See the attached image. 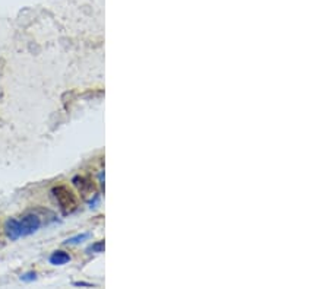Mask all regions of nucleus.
I'll use <instances>...</instances> for the list:
<instances>
[{"label": "nucleus", "instance_id": "2", "mask_svg": "<svg viewBox=\"0 0 329 289\" xmlns=\"http://www.w3.org/2000/svg\"><path fill=\"white\" fill-rule=\"evenodd\" d=\"M55 199L57 200L60 210L63 215H70L78 209V197L76 194L66 186H57L52 190Z\"/></svg>", "mask_w": 329, "mask_h": 289}, {"label": "nucleus", "instance_id": "5", "mask_svg": "<svg viewBox=\"0 0 329 289\" xmlns=\"http://www.w3.org/2000/svg\"><path fill=\"white\" fill-rule=\"evenodd\" d=\"M88 237H90V234H87V232H85V234H79V235H76V237H72V238L66 240L64 244H70V245H73V244H79V242L85 241Z\"/></svg>", "mask_w": 329, "mask_h": 289}, {"label": "nucleus", "instance_id": "4", "mask_svg": "<svg viewBox=\"0 0 329 289\" xmlns=\"http://www.w3.org/2000/svg\"><path fill=\"white\" fill-rule=\"evenodd\" d=\"M67 261H70V256H69L66 251H61V250L55 251V253L50 256V263H52L53 266H61V264H66Z\"/></svg>", "mask_w": 329, "mask_h": 289}, {"label": "nucleus", "instance_id": "1", "mask_svg": "<svg viewBox=\"0 0 329 289\" xmlns=\"http://www.w3.org/2000/svg\"><path fill=\"white\" fill-rule=\"evenodd\" d=\"M40 227H41V219L37 215L30 213V215L22 216L21 219H15V218L7 219L4 224V232L7 238L15 241L21 237H28L31 234L37 232Z\"/></svg>", "mask_w": 329, "mask_h": 289}, {"label": "nucleus", "instance_id": "8", "mask_svg": "<svg viewBox=\"0 0 329 289\" xmlns=\"http://www.w3.org/2000/svg\"><path fill=\"white\" fill-rule=\"evenodd\" d=\"M73 285L75 287H88V288H92V284H87V282H75Z\"/></svg>", "mask_w": 329, "mask_h": 289}, {"label": "nucleus", "instance_id": "7", "mask_svg": "<svg viewBox=\"0 0 329 289\" xmlns=\"http://www.w3.org/2000/svg\"><path fill=\"white\" fill-rule=\"evenodd\" d=\"M35 279H37V273L35 272H28V273L21 276V281H24V282H32Z\"/></svg>", "mask_w": 329, "mask_h": 289}, {"label": "nucleus", "instance_id": "3", "mask_svg": "<svg viewBox=\"0 0 329 289\" xmlns=\"http://www.w3.org/2000/svg\"><path fill=\"white\" fill-rule=\"evenodd\" d=\"M73 186L78 189V192L87 197V196H91L94 192H95V183L91 180L90 177H84V175H78L72 180Z\"/></svg>", "mask_w": 329, "mask_h": 289}, {"label": "nucleus", "instance_id": "6", "mask_svg": "<svg viewBox=\"0 0 329 289\" xmlns=\"http://www.w3.org/2000/svg\"><path fill=\"white\" fill-rule=\"evenodd\" d=\"M88 251H92V253H103L104 251V241H98L95 244H92Z\"/></svg>", "mask_w": 329, "mask_h": 289}]
</instances>
